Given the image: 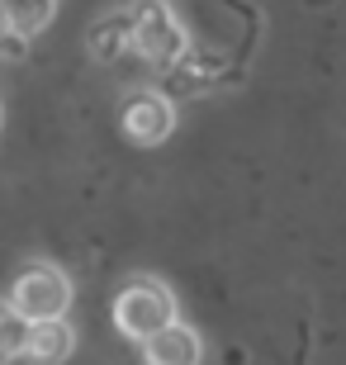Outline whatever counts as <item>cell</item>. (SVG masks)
<instances>
[{
    "label": "cell",
    "instance_id": "cell-6",
    "mask_svg": "<svg viewBox=\"0 0 346 365\" xmlns=\"http://www.w3.org/2000/svg\"><path fill=\"white\" fill-rule=\"evenodd\" d=\"M76 346L71 337V327L62 318H39V323H29V341H24V356L34 365H62Z\"/></svg>",
    "mask_w": 346,
    "mask_h": 365
},
{
    "label": "cell",
    "instance_id": "cell-2",
    "mask_svg": "<svg viewBox=\"0 0 346 365\" xmlns=\"http://www.w3.org/2000/svg\"><path fill=\"white\" fill-rule=\"evenodd\" d=\"M114 323H119L123 337L147 341L152 332H161L166 323H175V304H171V294H166L161 284L133 280L119 299H114Z\"/></svg>",
    "mask_w": 346,
    "mask_h": 365
},
{
    "label": "cell",
    "instance_id": "cell-12",
    "mask_svg": "<svg viewBox=\"0 0 346 365\" xmlns=\"http://www.w3.org/2000/svg\"><path fill=\"white\" fill-rule=\"evenodd\" d=\"M228 365H247V351H238V346H233V351H228Z\"/></svg>",
    "mask_w": 346,
    "mask_h": 365
},
{
    "label": "cell",
    "instance_id": "cell-9",
    "mask_svg": "<svg viewBox=\"0 0 346 365\" xmlns=\"http://www.w3.org/2000/svg\"><path fill=\"white\" fill-rule=\"evenodd\" d=\"M24 341H29V318H19L10 304H0V365L24 356Z\"/></svg>",
    "mask_w": 346,
    "mask_h": 365
},
{
    "label": "cell",
    "instance_id": "cell-8",
    "mask_svg": "<svg viewBox=\"0 0 346 365\" xmlns=\"http://www.w3.org/2000/svg\"><path fill=\"white\" fill-rule=\"evenodd\" d=\"M0 5L10 14V29H19L24 38L53 24V10H57V0H0Z\"/></svg>",
    "mask_w": 346,
    "mask_h": 365
},
{
    "label": "cell",
    "instance_id": "cell-7",
    "mask_svg": "<svg viewBox=\"0 0 346 365\" xmlns=\"http://www.w3.org/2000/svg\"><path fill=\"white\" fill-rule=\"evenodd\" d=\"M91 53L100 62H119L123 53H133V14H105V19H95Z\"/></svg>",
    "mask_w": 346,
    "mask_h": 365
},
{
    "label": "cell",
    "instance_id": "cell-5",
    "mask_svg": "<svg viewBox=\"0 0 346 365\" xmlns=\"http://www.w3.org/2000/svg\"><path fill=\"white\" fill-rule=\"evenodd\" d=\"M143 356H147V365H200L204 346L190 327L166 323L161 332H152V337L143 341Z\"/></svg>",
    "mask_w": 346,
    "mask_h": 365
},
{
    "label": "cell",
    "instance_id": "cell-4",
    "mask_svg": "<svg viewBox=\"0 0 346 365\" xmlns=\"http://www.w3.org/2000/svg\"><path fill=\"white\" fill-rule=\"evenodd\" d=\"M123 133L152 148L161 138L171 133V105H166V95H152V91H138L128 95V105H123Z\"/></svg>",
    "mask_w": 346,
    "mask_h": 365
},
{
    "label": "cell",
    "instance_id": "cell-1",
    "mask_svg": "<svg viewBox=\"0 0 346 365\" xmlns=\"http://www.w3.org/2000/svg\"><path fill=\"white\" fill-rule=\"evenodd\" d=\"M133 53L157 62V67H171L175 57L185 53V29L161 0H138L133 10Z\"/></svg>",
    "mask_w": 346,
    "mask_h": 365
},
{
    "label": "cell",
    "instance_id": "cell-13",
    "mask_svg": "<svg viewBox=\"0 0 346 365\" xmlns=\"http://www.w3.org/2000/svg\"><path fill=\"white\" fill-rule=\"evenodd\" d=\"M0 123H5V114H0Z\"/></svg>",
    "mask_w": 346,
    "mask_h": 365
},
{
    "label": "cell",
    "instance_id": "cell-10",
    "mask_svg": "<svg viewBox=\"0 0 346 365\" xmlns=\"http://www.w3.org/2000/svg\"><path fill=\"white\" fill-rule=\"evenodd\" d=\"M0 57H5V62H24L29 57V38L24 34H19V29H0Z\"/></svg>",
    "mask_w": 346,
    "mask_h": 365
},
{
    "label": "cell",
    "instance_id": "cell-11",
    "mask_svg": "<svg viewBox=\"0 0 346 365\" xmlns=\"http://www.w3.org/2000/svg\"><path fill=\"white\" fill-rule=\"evenodd\" d=\"M294 365H308V323H299V346H294Z\"/></svg>",
    "mask_w": 346,
    "mask_h": 365
},
{
    "label": "cell",
    "instance_id": "cell-3",
    "mask_svg": "<svg viewBox=\"0 0 346 365\" xmlns=\"http://www.w3.org/2000/svg\"><path fill=\"white\" fill-rule=\"evenodd\" d=\"M71 304V284L62 271L53 266H29L10 289V309L29 323H39V318H62Z\"/></svg>",
    "mask_w": 346,
    "mask_h": 365
}]
</instances>
